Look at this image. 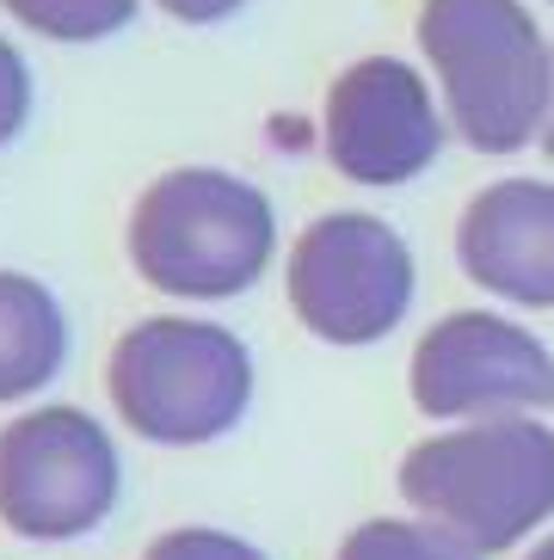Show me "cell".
<instances>
[{
	"label": "cell",
	"mask_w": 554,
	"mask_h": 560,
	"mask_svg": "<svg viewBox=\"0 0 554 560\" xmlns=\"http://www.w3.org/2000/svg\"><path fill=\"white\" fill-rule=\"evenodd\" d=\"M419 56L443 86L450 136L474 154H518L554 112V44L523 0H425Z\"/></svg>",
	"instance_id": "6da1fadb"
},
{
	"label": "cell",
	"mask_w": 554,
	"mask_h": 560,
	"mask_svg": "<svg viewBox=\"0 0 554 560\" xmlns=\"http://www.w3.org/2000/svg\"><path fill=\"white\" fill-rule=\"evenodd\" d=\"M401 499L474 555H506L554 517V431L506 412L419 438L401 456Z\"/></svg>",
	"instance_id": "7a4b0ae2"
},
{
	"label": "cell",
	"mask_w": 554,
	"mask_h": 560,
	"mask_svg": "<svg viewBox=\"0 0 554 560\" xmlns=\"http://www.w3.org/2000/svg\"><path fill=\"white\" fill-rule=\"evenodd\" d=\"M124 247L148 290L180 302H229L265 278L277 253V210L241 173L173 166L136 198Z\"/></svg>",
	"instance_id": "3957f363"
},
{
	"label": "cell",
	"mask_w": 554,
	"mask_h": 560,
	"mask_svg": "<svg viewBox=\"0 0 554 560\" xmlns=\"http://www.w3.org/2000/svg\"><path fill=\"white\" fill-rule=\"evenodd\" d=\"M105 395L142 444H216L253 407V351L222 320L148 314L130 332H117Z\"/></svg>",
	"instance_id": "277c9868"
},
{
	"label": "cell",
	"mask_w": 554,
	"mask_h": 560,
	"mask_svg": "<svg viewBox=\"0 0 554 560\" xmlns=\"http://www.w3.org/2000/svg\"><path fill=\"white\" fill-rule=\"evenodd\" d=\"M290 314L321 346H382L419 296L413 247L370 210H326L290 247Z\"/></svg>",
	"instance_id": "5b68a950"
},
{
	"label": "cell",
	"mask_w": 554,
	"mask_h": 560,
	"mask_svg": "<svg viewBox=\"0 0 554 560\" xmlns=\"http://www.w3.org/2000/svg\"><path fill=\"white\" fill-rule=\"evenodd\" d=\"M124 462L86 407H32L0 425V524L25 542H74L117 511Z\"/></svg>",
	"instance_id": "8992f818"
},
{
	"label": "cell",
	"mask_w": 554,
	"mask_h": 560,
	"mask_svg": "<svg viewBox=\"0 0 554 560\" xmlns=\"http://www.w3.org/2000/svg\"><path fill=\"white\" fill-rule=\"evenodd\" d=\"M413 407L425 419H506L554 407V351L530 327L493 308H457L431 320L407 363Z\"/></svg>",
	"instance_id": "52a82bcc"
},
{
	"label": "cell",
	"mask_w": 554,
	"mask_h": 560,
	"mask_svg": "<svg viewBox=\"0 0 554 560\" xmlns=\"http://www.w3.org/2000/svg\"><path fill=\"white\" fill-rule=\"evenodd\" d=\"M450 117L438 112V93L401 56H358L333 74L321 112V142L333 173L370 191H394L431 173L443 154Z\"/></svg>",
	"instance_id": "ba28073f"
},
{
	"label": "cell",
	"mask_w": 554,
	"mask_h": 560,
	"mask_svg": "<svg viewBox=\"0 0 554 560\" xmlns=\"http://www.w3.org/2000/svg\"><path fill=\"white\" fill-rule=\"evenodd\" d=\"M457 265L499 302L554 308V179L481 185L457 215Z\"/></svg>",
	"instance_id": "9c48e42d"
},
{
	"label": "cell",
	"mask_w": 554,
	"mask_h": 560,
	"mask_svg": "<svg viewBox=\"0 0 554 560\" xmlns=\"http://www.w3.org/2000/svg\"><path fill=\"white\" fill-rule=\"evenodd\" d=\"M68 363V314L49 283L25 271H0V407L25 400L62 376Z\"/></svg>",
	"instance_id": "30bf717a"
},
{
	"label": "cell",
	"mask_w": 554,
	"mask_h": 560,
	"mask_svg": "<svg viewBox=\"0 0 554 560\" xmlns=\"http://www.w3.org/2000/svg\"><path fill=\"white\" fill-rule=\"evenodd\" d=\"M333 560H487L469 542H457L450 529L425 524V517H370V524L345 529V542Z\"/></svg>",
	"instance_id": "8fae6325"
},
{
	"label": "cell",
	"mask_w": 554,
	"mask_h": 560,
	"mask_svg": "<svg viewBox=\"0 0 554 560\" xmlns=\"http://www.w3.org/2000/svg\"><path fill=\"white\" fill-rule=\"evenodd\" d=\"M0 7L49 44H99V37L124 32L142 0H0Z\"/></svg>",
	"instance_id": "7c38bea8"
},
{
	"label": "cell",
	"mask_w": 554,
	"mask_h": 560,
	"mask_svg": "<svg viewBox=\"0 0 554 560\" xmlns=\"http://www.w3.org/2000/svg\"><path fill=\"white\" fill-rule=\"evenodd\" d=\"M142 560H265V555L246 536H234V529L180 524V529H166V536H154L142 548Z\"/></svg>",
	"instance_id": "4fadbf2b"
},
{
	"label": "cell",
	"mask_w": 554,
	"mask_h": 560,
	"mask_svg": "<svg viewBox=\"0 0 554 560\" xmlns=\"http://www.w3.org/2000/svg\"><path fill=\"white\" fill-rule=\"evenodd\" d=\"M25 117H32V68L0 37V149L25 130Z\"/></svg>",
	"instance_id": "5bb4252c"
},
{
	"label": "cell",
	"mask_w": 554,
	"mask_h": 560,
	"mask_svg": "<svg viewBox=\"0 0 554 560\" xmlns=\"http://www.w3.org/2000/svg\"><path fill=\"white\" fill-rule=\"evenodd\" d=\"M166 19H180V25H222L246 7V0H154Z\"/></svg>",
	"instance_id": "9a60e30c"
},
{
	"label": "cell",
	"mask_w": 554,
	"mask_h": 560,
	"mask_svg": "<svg viewBox=\"0 0 554 560\" xmlns=\"http://www.w3.org/2000/svg\"><path fill=\"white\" fill-rule=\"evenodd\" d=\"M523 560H554V529H549V536H542V542L530 548V555H523Z\"/></svg>",
	"instance_id": "2e32d148"
},
{
	"label": "cell",
	"mask_w": 554,
	"mask_h": 560,
	"mask_svg": "<svg viewBox=\"0 0 554 560\" xmlns=\"http://www.w3.org/2000/svg\"><path fill=\"white\" fill-rule=\"evenodd\" d=\"M536 142H542V154L554 161V112H549V124H542V136H536Z\"/></svg>",
	"instance_id": "e0dca14e"
}]
</instances>
